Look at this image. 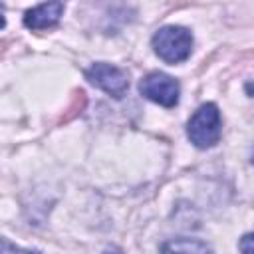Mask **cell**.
Instances as JSON below:
<instances>
[{
    "mask_svg": "<svg viewBox=\"0 0 254 254\" xmlns=\"http://www.w3.org/2000/svg\"><path fill=\"white\" fill-rule=\"evenodd\" d=\"M155 54L167 64H181L192 52V34L183 26H163L153 36Z\"/></svg>",
    "mask_w": 254,
    "mask_h": 254,
    "instance_id": "cell-1",
    "label": "cell"
},
{
    "mask_svg": "<svg viewBox=\"0 0 254 254\" xmlns=\"http://www.w3.org/2000/svg\"><path fill=\"white\" fill-rule=\"evenodd\" d=\"M187 137L198 149L214 147L220 139V111L214 103L200 105L187 123Z\"/></svg>",
    "mask_w": 254,
    "mask_h": 254,
    "instance_id": "cell-2",
    "label": "cell"
},
{
    "mask_svg": "<svg viewBox=\"0 0 254 254\" xmlns=\"http://www.w3.org/2000/svg\"><path fill=\"white\" fill-rule=\"evenodd\" d=\"M139 91H141V95H145L147 99H151L163 107H175L179 103L181 87L175 77L161 73V71H153L141 79Z\"/></svg>",
    "mask_w": 254,
    "mask_h": 254,
    "instance_id": "cell-3",
    "label": "cell"
},
{
    "mask_svg": "<svg viewBox=\"0 0 254 254\" xmlns=\"http://www.w3.org/2000/svg\"><path fill=\"white\" fill-rule=\"evenodd\" d=\"M85 77L91 85L103 89L105 93L113 95L115 99H121L127 89H129V77L123 69L111 65V64H105V62H97L93 64L87 71H85Z\"/></svg>",
    "mask_w": 254,
    "mask_h": 254,
    "instance_id": "cell-4",
    "label": "cell"
},
{
    "mask_svg": "<svg viewBox=\"0 0 254 254\" xmlns=\"http://www.w3.org/2000/svg\"><path fill=\"white\" fill-rule=\"evenodd\" d=\"M62 12H64L62 2H44L26 12L24 24L30 30H48L60 22Z\"/></svg>",
    "mask_w": 254,
    "mask_h": 254,
    "instance_id": "cell-5",
    "label": "cell"
},
{
    "mask_svg": "<svg viewBox=\"0 0 254 254\" xmlns=\"http://www.w3.org/2000/svg\"><path fill=\"white\" fill-rule=\"evenodd\" d=\"M161 254H214V250L198 238H173L161 244Z\"/></svg>",
    "mask_w": 254,
    "mask_h": 254,
    "instance_id": "cell-6",
    "label": "cell"
},
{
    "mask_svg": "<svg viewBox=\"0 0 254 254\" xmlns=\"http://www.w3.org/2000/svg\"><path fill=\"white\" fill-rule=\"evenodd\" d=\"M2 254H40L38 250H26V248H20L16 244H10L6 238L2 240Z\"/></svg>",
    "mask_w": 254,
    "mask_h": 254,
    "instance_id": "cell-7",
    "label": "cell"
},
{
    "mask_svg": "<svg viewBox=\"0 0 254 254\" xmlns=\"http://www.w3.org/2000/svg\"><path fill=\"white\" fill-rule=\"evenodd\" d=\"M240 252L242 254H254V232L244 234L240 238Z\"/></svg>",
    "mask_w": 254,
    "mask_h": 254,
    "instance_id": "cell-8",
    "label": "cell"
},
{
    "mask_svg": "<svg viewBox=\"0 0 254 254\" xmlns=\"http://www.w3.org/2000/svg\"><path fill=\"white\" fill-rule=\"evenodd\" d=\"M105 254H121L117 248H109V250H105Z\"/></svg>",
    "mask_w": 254,
    "mask_h": 254,
    "instance_id": "cell-9",
    "label": "cell"
},
{
    "mask_svg": "<svg viewBox=\"0 0 254 254\" xmlns=\"http://www.w3.org/2000/svg\"><path fill=\"white\" fill-rule=\"evenodd\" d=\"M252 163H254V159H252Z\"/></svg>",
    "mask_w": 254,
    "mask_h": 254,
    "instance_id": "cell-10",
    "label": "cell"
}]
</instances>
